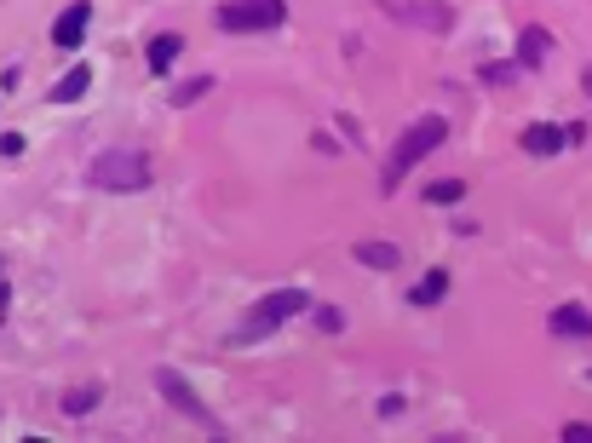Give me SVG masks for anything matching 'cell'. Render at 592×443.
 <instances>
[{
	"label": "cell",
	"mask_w": 592,
	"mask_h": 443,
	"mask_svg": "<svg viewBox=\"0 0 592 443\" xmlns=\"http://www.w3.org/2000/svg\"><path fill=\"white\" fill-rule=\"evenodd\" d=\"M299 311H311V294H305V288H276V294H265V300L248 311V323H242V334H236V340H265L271 328L294 323Z\"/></svg>",
	"instance_id": "obj_3"
},
{
	"label": "cell",
	"mask_w": 592,
	"mask_h": 443,
	"mask_svg": "<svg viewBox=\"0 0 592 443\" xmlns=\"http://www.w3.org/2000/svg\"><path fill=\"white\" fill-rule=\"evenodd\" d=\"M547 328L558 334V340H592V311L587 305H552Z\"/></svg>",
	"instance_id": "obj_7"
},
{
	"label": "cell",
	"mask_w": 592,
	"mask_h": 443,
	"mask_svg": "<svg viewBox=\"0 0 592 443\" xmlns=\"http://www.w3.org/2000/svg\"><path fill=\"white\" fill-rule=\"evenodd\" d=\"M587 380H592V369H587Z\"/></svg>",
	"instance_id": "obj_24"
},
{
	"label": "cell",
	"mask_w": 592,
	"mask_h": 443,
	"mask_svg": "<svg viewBox=\"0 0 592 443\" xmlns=\"http://www.w3.org/2000/svg\"><path fill=\"white\" fill-rule=\"evenodd\" d=\"M179 52H184V41H179V35H156V41L144 47V58H150V70H156V75H167Z\"/></svg>",
	"instance_id": "obj_13"
},
{
	"label": "cell",
	"mask_w": 592,
	"mask_h": 443,
	"mask_svg": "<svg viewBox=\"0 0 592 443\" xmlns=\"http://www.w3.org/2000/svg\"><path fill=\"white\" fill-rule=\"evenodd\" d=\"M207 93H213V75H196V81L173 87V104H179V110H190V104H196V98H207Z\"/></svg>",
	"instance_id": "obj_16"
},
{
	"label": "cell",
	"mask_w": 592,
	"mask_h": 443,
	"mask_svg": "<svg viewBox=\"0 0 592 443\" xmlns=\"http://www.w3.org/2000/svg\"><path fill=\"white\" fill-rule=\"evenodd\" d=\"M351 259H357V265H368V271H397V265H403V248H391V242H380V236H374V242H357V248H351Z\"/></svg>",
	"instance_id": "obj_10"
},
{
	"label": "cell",
	"mask_w": 592,
	"mask_h": 443,
	"mask_svg": "<svg viewBox=\"0 0 592 443\" xmlns=\"http://www.w3.org/2000/svg\"><path fill=\"white\" fill-rule=\"evenodd\" d=\"M581 93H587V98H592V70H581Z\"/></svg>",
	"instance_id": "obj_23"
},
{
	"label": "cell",
	"mask_w": 592,
	"mask_h": 443,
	"mask_svg": "<svg viewBox=\"0 0 592 443\" xmlns=\"http://www.w3.org/2000/svg\"><path fill=\"white\" fill-rule=\"evenodd\" d=\"M213 24L225 29V35L282 29V24H288V0H230V6H219V18H213Z\"/></svg>",
	"instance_id": "obj_4"
},
{
	"label": "cell",
	"mask_w": 592,
	"mask_h": 443,
	"mask_svg": "<svg viewBox=\"0 0 592 443\" xmlns=\"http://www.w3.org/2000/svg\"><path fill=\"white\" fill-rule=\"evenodd\" d=\"M529 150V156H558L564 144H570V127H552V121H535V127H524V139H518Z\"/></svg>",
	"instance_id": "obj_8"
},
{
	"label": "cell",
	"mask_w": 592,
	"mask_h": 443,
	"mask_svg": "<svg viewBox=\"0 0 592 443\" xmlns=\"http://www.w3.org/2000/svg\"><path fill=\"white\" fill-rule=\"evenodd\" d=\"M512 64H483V81H489V87H506V81H512Z\"/></svg>",
	"instance_id": "obj_19"
},
{
	"label": "cell",
	"mask_w": 592,
	"mask_h": 443,
	"mask_svg": "<svg viewBox=\"0 0 592 443\" xmlns=\"http://www.w3.org/2000/svg\"><path fill=\"white\" fill-rule=\"evenodd\" d=\"M564 443H592V420H575V426H564Z\"/></svg>",
	"instance_id": "obj_20"
},
{
	"label": "cell",
	"mask_w": 592,
	"mask_h": 443,
	"mask_svg": "<svg viewBox=\"0 0 592 443\" xmlns=\"http://www.w3.org/2000/svg\"><path fill=\"white\" fill-rule=\"evenodd\" d=\"M98 403H104V386H98V380H81V386H69L64 392V415L81 420V415H92Z\"/></svg>",
	"instance_id": "obj_11"
},
{
	"label": "cell",
	"mask_w": 592,
	"mask_h": 443,
	"mask_svg": "<svg viewBox=\"0 0 592 443\" xmlns=\"http://www.w3.org/2000/svg\"><path fill=\"white\" fill-rule=\"evenodd\" d=\"M460 196H466L460 179H437V185H426V202H437V208H455Z\"/></svg>",
	"instance_id": "obj_17"
},
{
	"label": "cell",
	"mask_w": 592,
	"mask_h": 443,
	"mask_svg": "<svg viewBox=\"0 0 592 443\" xmlns=\"http://www.w3.org/2000/svg\"><path fill=\"white\" fill-rule=\"evenodd\" d=\"M317 328H322V334H340L345 311H340V305H317Z\"/></svg>",
	"instance_id": "obj_18"
},
{
	"label": "cell",
	"mask_w": 592,
	"mask_h": 443,
	"mask_svg": "<svg viewBox=\"0 0 592 443\" xmlns=\"http://www.w3.org/2000/svg\"><path fill=\"white\" fill-rule=\"evenodd\" d=\"M6 311H12V288L0 282V323H6Z\"/></svg>",
	"instance_id": "obj_22"
},
{
	"label": "cell",
	"mask_w": 592,
	"mask_h": 443,
	"mask_svg": "<svg viewBox=\"0 0 592 443\" xmlns=\"http://www.w3.org/2000/svg\"><path fill=\"white\" fill-rule=\"evenodd\" d=\"M547 52H552V35L541 24H529L524 35H518V70H541V64H547Z\"/></svg>",
	"instance_id": "obj_9"
},
{
	"label": "cell",
	"mask_w": 592,
	"mask_h": 443,
	"mask_svg": "<svg viewBox=\"0 0 592 443\" xmlns=\"http://www.w3.org/2000/svg\"><path fill=\"white\" fill-rule=\"evenodd\" d=\"M449 139V121L443 116H420L409 127V133H403V139H397V150H391V162H386V179H380V185H386V196L397 185H403V173H409L414 162H426V156H432L437 144Z\"/></svg>",
	"instance_id": "obj_1"
},
{
	"label": "cell",
	"mask_w": 592,
	"mask_h": 443,
	"mask_svg": "<svg viewBox=\"0 0 592 443\" xmlns=\"http://www.w3.org/2000/svg\"><path fill=\"white\" fill-rule=\"evenodd\" d=\"M156 386H161V397H167V403H173L179 415H196V420L207 426V432H219V415H213V409H207L202 397L190 392V386H184V380H179L173 369H156Z\"/></svg>",
	"instance_id": "obj_5"
},
{
	"label": "cell",
	"mask_w": 592,
	"mask_h": 443,
	"mask_svg": "<svg viewBox=\"0 0 592 443\" xmlns=\"http://www.w3.org/2000/svg\"><path fill=\"white\" fill-rule=\"evenodd\" d=\"M87 24H92V0H69L64 12H58V24H52V47L75 52L87 41Z\"/></svg>",
	"instance_id": "obj_6"
},
{
	"label": "cell",
	"mask_w": 592,
	"mask_h": 443,
	"mask_svg": "<svg viewBox=\"0 0 592 443\" xmlns=\"http://www.w3.org/2000/svg\"><path fill=\"white\" fill-rule=\"evenodd\" d=\"M443 294H449V271H426L409 300H414V305H443Z\"/></svg>",
	"instance_id": "obj_15"
},
{
	"label": "cell",
	"mask_w": 592,
	"mask_h": 443,
	"mask_svg": "<svg viewBox=\"0 0 592 443\" xmlns=\"http://www.w3.org/2000/svg\"><path fill=\"white\" fill-rule=\"evenodd\" d=\"M0 156H23V133H6V139H0Z\"/></svg>",
	"instance_id": "obj_21"
},
{
	"label": "cell",
	"mask_w": 592,
	"mask_h": 443,
	"mask_svg": "<svg viewBox=\"0 0 592 443\" xmlns=\"http://www.w3.org/2000/svg\"><path fill=\"white\" fill-rule=\"evenodd\" d=\"M92 185L110 190V196H133V190L150 185V156L144 150H104L92 162Z\"/></svg>",
	"instance_id": "obj_2"
},
{
	"label": "cell",
	"mask_w": 592,
	"mask_h": 443,
	"mask_svg": "<svg viewBox=\"0 0 592 443\" xmlns=\"http://www.w3.org/2000/svg\"><path fill=\"white\" fill-rule=\"evenodd\" d=\"M409 18H414V24H426V29H437V35H449V29H455V12H449L443 0H420V6H409Z\"/></svg>",
	"instance_id": "obj_12"
},
{
	"label": "cell",
	"mask_w": 592,
	"mask_h": 443,
	"mask_svg": "<svg viewBox=\"0 0 592 443\" xmlns=\"http://www.w3.org/2000/svg\"><path fill=\"white\" fill-rule=\"evenodd\" d=\"M87 87H92V70L87 64H75V70L52 87V104H75V98H87Z\"/></svg>",
	"instance_id": "obj_14"
}]
</instances>
